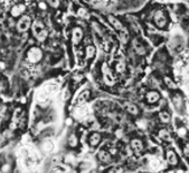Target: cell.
Instances as JSON below:
<instances>
[{"mask_svg":"<svg viewBox=\"0 0 189 173\" xmlns=\"http://www.w3.org/2000/svg\"><path fill=\"white\" fill-rule=\"evenodd\" d=\"M101 140H102L101 134L97 132H95L90 136V144L92 145V146H96V145L101 142Z\"/></svg>","mask_w":189,"mask_h":173,"instance_id":"cell-15","label":"cell"},{"mask_svg":"<svg viewBox=\"0 0 189 173\" xmlns=\"http://www.w3.org/2000/svg\"><path fill=\"white\" fill-rule=\"evenodd\" d=\"M165 80H166V84H168V87H170V88H176V85H174V83H172L169 78H166Z\"/></svg>","mask_w":189,"mask_h":173,"instance_id":"cell-30","label":"cell"},{"mask_svg":"<svg viewBox=\"0 0 189 173\" xmlns=\"http://www.w3.org/2000/svg\"><path fill=\"white\" fill-rule=\"evenodd\" d=\"M43 150L47 153L52 152L53 150H54V143L50 140H45L43 142Z\"/></svg>","mask_w":189,"mask_h":173,"instance_id":"cell-19","label":"cell"},{"mask_svg":"<svg viewBox=\"0 0 189 173\" xmlns=\"http://www.w3.org/2000/svg\"><path fill=\"white\" fill-rule=\"evenodd\" d=\"M102 72H103V80L106 85L111 86L114 84V78H113V74L111 72V69L109 68L108 64H103L102 65Z\"/></svg>","mask_w":189,"mask_h":173,"instance_id":"cell-3","label":"cell"},{"mask_svg":"<svg viewBox=\"0 0 189 173\" xmlns=\"http://www.w3.org/2000/svg\"><path fill=\"white\" fill-rule=\"evenodd\" d=\"M85 54H86V58L87 59L93 58L94 56H95V54H96V48L94 47L93 45H88V46H86Z\"/></svg>","mask_w":189,"mask_h":173,"instance_id":"cell-17","label":"cell"},{"mask_svg":"<svg viewBox=\"0 0 189 173\" xmlns=\"http://www.w3.org/2000/svg\"><path fill=\"white\" fill-rule=\"evenodd\" d=\"M77 16L81 18H83V19H87L88 18V11H87L86 9L85 8H79V10H77Z\"/></svg>","mask_w":189,"mask_h":173,"instance_id":"cell-26","label":"cell"},{"mask_svg":"<svg viewBox=\"0 0 189 173\" xmlns=\"http://www.w3.org/2000/svg\"><path fill=\"white\" fill-rule=\"evenodd\" d=\"M130 145H131V149L133 150L135 153H140L143 151V143L141 140H139V138H133V140L131 141Z\"/></svg>","mask_w":189,"mask_h":173,"instance_id":"cell-8","label":"cell"},{"mask_svg":"<svg viewBox=\"0 0 189 173\" xmlns=\"http://www.w3.org/2000/svg\"><path fill=\"white\" fill-rule=\"evenodd\" d=\"M43 58V51L41 48L38 47H32L27 51V60L32 64H37Z\"/></svg>","mask_w":189,"mask_h":173,"instance_id":"cell-1","label":"cell"},{"mask_svg":"<svg viewBox=\"0 0 189 173\" xmlns=\"http://www.w3.org/2000/svg\"><path fill=\"white\" fill-rule=\"evenodd\" d=\"M25 10H26V6L23 5V3H18V5H15L12 7L10 14H11L12 17H19L25 12Z\"/></svg>","mask_w":189,"mask_h":173,"instance_id":"cell-6","label":"cell"},{"mask_svg":"<svg viewBox=\"0 0 189 173\" xmlns=\"http://www.w3.org/2000/svg\"><path fill=\"white\" fill-rule=\"evenodd\" d=\"M120 39H121L123 44H127L129 40V31L127 29H124V28L122 30H120Z\"/></svg>","mask_w":189,"mask_h":173,"instance_id":"cell-24","label":"cell"},{"mask_svg":"<svg viewBox=\"0 0 189 173\" xmlns=\"http://www.w3.org/2000/svg\"><path fill=\"white\" fill-rule=\"evenodd\" d=\"M167 161H168L169 164L171 165H176L178 163V159H177V155H176V153L171 150H169L168 152H167Z\"/></svg>","mask_w":189,"mask_h":173,"instance_id":"cell-13","label":"cell"},{"mask_svg":"<svg viewBox=\"0 0 189 173\" xmlns=\"http://www.w3.org/2000/svg\"><path fill=\"white\" fill-rule=\"evenodd\" d=\"M174 106H177L178 109H179V107L181 106V100H180V97H178V96L174 97Z\"/></svg>","mask_w":189,"mask_h":173,"instance_id":"cell-29","label":"cell"},{"mask_svg":"<svg viewBox=\"0 0 189 173\" xmlns=\"http://www.w3.org/2000/svg\"><path fill=\"white\" fill-rule=\"evenodd\" d=\"M159 118H160V121H161L162 123H169V122H170L171 116H170V114H169L167 111H161L159 113Z\"/></svg>","mask_w":189,"mask_h":173,"instance_id":"cell-20","label":"cell"},{"mask_svg":"<svg viewBox=\"0 0 189 173\" xmlns=\"http://www.w3.org/2000/svg\"><path fill=\"white\" fill-rule=\"evenodd\" d=\"M179 134L183 135H183H186V130H185V129H179Z\"/></svg>","mask_w":189,"mask_h":173,"instance_id":"cell-33","label":"cell"},{"mask_svg":"<svg viewBox=\"0 0 189 173\" xmlns=\"http://www.w3.org/2000/svg\"><path fill=\"white\" fill-rule=\"evenodd\" d=\"M115 71L118 72V73H123V72L125 71V64L121 60V62L116 63L115 65Z\"/></svg>","mask_w":189,"mask_h":173,"instance_id":"cell-27","label":"cell"},{"mask_svg":"<svg viewBox=\"0 0 189 173\" xmlns=\"http://www.w3.org/2000/svg\"><path fill=\"white\" fill-rule=\"evenodd\" d=\"M122 106H123V109H124L125 111L129 112V113H130V114H132V115H138V113H139V109H138V106L134 105L133 103L123 102Z\"/></svg>","mask_w":189,"mask_h":173,"instance_id":"cell-7","label":"cell"},{"mask_svg":"<svg viewBox=\"0 0 189 173\" xmlns=\"http://www.w3.org/2000/svg\"><path fill=\"white\" fill-rule=\"evenodd\" d=\"M159 138L165 140V141H171V135H170V133L165 129L161 130L159 132Z\"/></svg>","mask_w":189,"mask_h":173,"instance_id":"cell-23","label":"cell"},{"mask_svg":"<svg viewBox=\"0 0 189 173\" xmlns=\"http://www.w3.org/2000/svg\"><path fill=\"white\" fill-rule=\"evenodd\" d=\"M147 101H148L149 103H156V102H158L159 101V98H160V94L158 93V92H156V91H152V92H149L148 94H147Z\"/></svg>","mask_w":189,"mask_h":173,"instance_id":"cell-14","label":"cell"},{"mask_svg":"<svg viewBox=\"0 0 189 173\" xmlns=\"http://www.w3.org/2000/svg\"><path fill=\"white\" fill-rule=\"evenodd\" d=\"M132 45H133V49L135 50V53L138 54V55L140 56H143L145 55V53H147V49H145V47L143 46L141 43H140L138 39H134L133 43H132Z\"/></svg>","mask_w":189,"mask_h":173,"instance_id":"cell-9","label":"cell"},{"mask_svg":"<svg viewBox=\"0 0 189 173\" xmlns=\"http://www.w3.org/2000/svg\"><path fill=\"white\" fill-rule=\"evenodd\" d=\"M83 38V30L79 27H75L74 29L72 30V40L73 44H79L81 39Z\"/></svg>","mask_w":189,"mask_h":173,"instance_id":"cell-5","label":"cell"},{"mask_svg":"<svg viewBox=\"0 0 189 173\" xmlns=\"http://www.w3.org/2000/svg\"><path fill=\"white\" fill-rule=\"evenodd\" d=\"M59 1H49V5L50 7H53V8H57L58 6H59Z\"/></svg>","mask_w":189,"mask_h":173,"instance_id":"cell-31","label":"cell"},{"mask_svg":"<svg viewBox=\"0 0 189 173\" xmlns=\"http://www.w3.org/2000/svg\"><path fill=\"white\" fill-rule=\"evenodd\" d=\"M153 20H154V24L157 25L158 28H165L167 25V18L161 10H158V11L154 14Z\"/></svg>","mask_w":189,"mask_h":173,"instance_id":"cell-4","label":"cell"},{"mask_svg":"<svg viewBox=\"0 0 189 173\" xmlns=\"http://www.w3.org/2000/svg\"><path fill=\"white\" fill-rule=\"evenodd\" d=\"M97 158H99L100 161L103 162V163H110V162L112 161V156H111V154L108 152V151H105V150L100 151L99 154H97Z\"/></svg>","mask_w":189,"mask_h":173,"instance_id":"cell-12","label":"cell"},{"mask_svg":"<svg viewBox=\"0 0 189 173\" xmlns=\"http://www.w3.org/2000/svg\"><path fill=\"white\" fill-rule=\"evenodd\" d=\"M38 5H39V8H41V9H44V10H45V9L47 8L46 3H45V2H39Z\"/></svg>","mask_w":189,"mask_h":173,"instance_id":"cell-32","label":"cell"},{"mask_svg":"<svg viewBox=\"0 0 189 173\" xmlns=\"http://www.w3.org/2000/svg\"><path fill=\"white\" fill-rule=\"evenodd\" d=\"M87 112H88V109H87L86 106H85V105H79V106H77L75 109H74V115H75V117L82 118V117H84V116H86Z\"/></svg>","mask_w":189,"mask_h":173,"instance_id":"cell-10","label":"cell"},{"mask_svg":"<svg viewBox=\"0 0 189 173\" xmlns=\"http://www.w3.org/2000/svg\"><path fill=\"white\" fill-rule=\"evenodd\" d=\"M68 144H70L71 146H76L77 145V138L74 134L71 135V138H68Z\"/></svg>","mask_w":189,"mask_h":173,"instance_id":"cell-28","label":"cell"},{"mask_svg":"<svg viewBox=\"0 0 189 173\" xmlns=\"http://www.w3.org/2000/svg\"><path fill=\"white\" fill-rule=\"evenodd\" d=\"M47 98H48V94H47V93H46L45 91H44V89H41V91L38 92V94H37V100H38V102H41V103L46 102Z\"/></svg>","mask_w":189,"mask_h":173,"instance_id":"cell-25","label":"cell"},{"mask_svg":"<svg viewBox=\"0 0 189 173\" xmlns=\"http://www.w3.org/2000/svg\"><path fill=\"white\" fill-rule=\"evenodd\" d=\"M32 26V19L29 16H23L17 23V30L19 32H25Z\"/></svg>","mask_w":189,"mask_h":173,"instance_id":"cell-2","label":"cell"},{"mask_svg":"<svg viewBox=\"0 0 189 173\" xmlns=\"http://www.w3.org/2000/svg\"><path fill=\"white\" fill-rule=\"evenodd\" d=\"M108 20H109V23H110L112 26L115 28L116 30H122L124 27H123V25H122V23L118 19V18H115L114 16H112V15H109L108 16Z\"/></svg>","mask_w":189,"mask_h":173,"instance_id":"cell-11","label":"cell"},{"mask_svg":"<svg viewBox=\"0 0 189 173\" xmlns=\"http://www.w3.org/2000/svg\"><path fill=\"white\" fill-rule=\"evenodd\" d=\"M43 29H45V28H44V24L41 23V21H35V23L32 24V31H34V35H36L37 32H39Z\"/></svg>","mask_w":189,"mask_h":173,"instance_id":"cell-22","label":"cell"},{"mask_svg":"<svg viewBox=\"0 0 189 173\" xmlns=\"http://www.w3.org/2000/svg\"><path fill=\"white\" fill-rule=\"evenodd\" d=\"M35 37L37 38V40L41 41H41H45L47 37H48V30H47V29L41 30L39 32H37V34H36Z\"/></svg>","mask_w":189,"mask_h":173,"instance_id":"cell-18","label":"cell"},{"mask_svg":"<svg viewBox=\"0 0 189 173\" xmlns=\"http://www.w3.org/2000/svg\"><path fill=\"white\" fill-rule=\"evenodd\" d=\"M149 167L151 169L152 171H158L161 167V162H160V160H158V159L153 158L150 160V162H149Z\"/></svg>","mask_w":189,"mask_h":173,"instance_id":"cell-16","label":"cell"},{"mask_svg":"<svg viewBox=\"0 0 189 173\" xmlns=\"http://www.w3.org/2000/svg\"><path fill=\"white\" fill-rule=\"evenodd\" d=\"M88 96H90V91H83L81 93V94L79 95V98H77V103H79V105H82L83 103L85 102V101L88 98Z\"/></svg>","mask_w":189,"mask_h":173,"instance_id":"cell-21","label":"cell"}]
</instances>
